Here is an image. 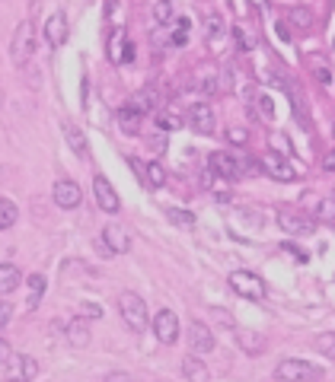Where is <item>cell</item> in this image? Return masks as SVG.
I'll return each mask as SVG.
<instances>
[{
	"label": "cell",
	"mask_w": 335,
	"mask_h": 382,
	"mask_svg": "<svg viewBox=\"0 0 335 382\" xmlns=\"http://www.w3.org/2000/svg\"><path fill=\"white\" fill-rule=\"evenodd\" d=\"M274 376H278L281 382H316V379H322V369L313 367V363H306V360L288 357V360H281V363H278Z\"/></svg>",
	"instance_id": "cell-1"
},
{
	"label": "cell",
	"mask_w": 335,
	"mask_h": 382,
	"mask_svg": "<svg viewBox=\"0 0 335 382\" xmlns=\"http://www.w3.org/2000/svg\"><path fill=\"white\" fill-rule=\"evenodd\" d=\"M118 312H122L125 325H128L131 331L147 328V319H150V315H147V306L137 293H122V296H118Z\"/></svg>",
	"instance_id": "cell-2"
},
{
	"label": "cell",
	"mask_w": 335,
	"mask_h": 382,
	"mask_svg": "<svg viewBox=\"0 0 335 382\" xmlns=\"http://www.w3.org/2000/svg\"><path fill=\"white\" fill-rule=\"evenodd\" d=\"M32 48H36V26L32 19H23L13 32V45H10V54H13L16 64H26L32 58Z\"/></svg>",
	"instance_id": "cell-3"
},
{
	"label": "cell",
	"mask_w": 335,
	"mask_h": 382,
	"mask_svg": "<svg viewBox=\"0 0 335 382\" xmlns=\"http://www.w3.org/2000/svg\"><path fill=\"white\" fill-rule=\"evenodd\" d=\"M230 287H233V293L246 296V300H265V280L259 274H252V271H233L230 274Z\"/></svg>",
	"instance_id": "cell-4"
},
{
	"label": "cell",
	"mask_w": 335,
	"mask_h": 382,
	"mask_svg": "<svg viewBox=\"0 0 335 382\" xmlns=\"http://www.w3.org/2000/svg\"><path fill=\"white\" fill-rule=\"evenodd\" d=\"M38 376V363L29 353H16L10 357V369H7V382H32Z\"/></svg>",
	"instance_id": "cell-5"
},
{
	"label": "cell",
	"mask_w": 335,
	"mask_h": 382,
	"mask_svg": "<svg viewBox=\"0 0 335 382\" xmlns=\"http://www.w3.org/2000/svg\"><path fill=\"white\" fill-rule=\"evenodd\" d=\"M93 195H96L100 210H106V214H118L122 201H118V195H115V188L109 185L106 175H96V179H93Z\"/></svg>",
	"instance_id": "cell-6"
},
{
	"label": "cell",
	"mask_w": 335,
	"mask_h": 382,
	"mask_svg": "<svg viewBox=\"0 0 335 382\" xmlns=\"http://www.w3.org/2000/svg\"><path fill=\"white\" fill-rule=\"evenodd\" d=\"M153 331L160 337V344H176V337H179V319H176V312L160 309L157 319H153Z\"/></svg>",
	"instance_id": "cell-7"
},
{
	"label": "cell",
	"mask_w": 335,
	"mask_h": 382,
	"mask_svg": "<svg viewBox=\"0 0 335 382\" xmlns=\"http://www.w3.org/2000/svg\"><path fill=\"white\" fill-rule=\"evenodd\" d=\"M109 58H112V64H131V58H134V48L122 29H115L109 38Z\"/></svg>",
	"instance_id": "cell-8"
},
{
	"label": "cell",
	"mask_w": 335,
	"mask_h": 382,
	"mask_svg": "<svg viewBox=\"0 0 335 382\" xmlns=\"http://www.w3.org/2000/svg\"><path fill=\"white\" fill-rule=\"evenodd\" d=\"M189 347L195 353H211L214 351V335L205 322H192L189 325Z\"/></svg>",
	"instance_id": "cell-9"
},
{
	"label": "cell",
	"mask_w": 335,
	"mask_h": 382,
	"mask_svg": "<svg viewBox=\"0 0 335 382\" xmlns=\"http://www.w3.org/2000/svg\"><path fill=\"white\" fill-rule=\"evenodd\" d=\"M52 195H54V204L64 207V210H74L77 204H80V198H84V195H80V185H77V182H68V179L58 182Z\"/></svg>",
	"instance_id": "cell-10"
},
{
	"label": "cell",
	"mask_w": 335,
	"mask_h": 382,
	"mask_svg": "<svg viewBox=\"0 0 335 382\" xmlns=\"http://www.w3.org/2000/svg\"><path fill=\"white\" fill-rule=\"evenodd\" d=\"M208 163H211V169L217 175H224V179H240V175H243V169H240L243 163H236V159L230 157V153H224V150L211 153V159H208Z\"/></svg>",
	"instance_id": "cell-11"
},
{
	"label": "cell",
	"mask_w": 335,
	"mask_h": 382,
	"mask_svg": "<svg viewBox=\"0 0 335 382\" xmlns=\"http://www.w3.org/2000/svg\"><path fill=\"white\" fill-rule=\"evenodd\" d=\"M102 246H106L112 255H118V252H128L131 239H128V232H125L118 223H109L106 230H102Z\"/></svg>",
	"instance_id": "cell-12"
},
{
	"label": "cell",
	"mask_w": 335,
	"mask_h": 382,
	"mask_svg": "<svg viewBox=\"0 0 335 382\" xmlns=\"http://www.w3.org/2000/svg\"><path fill=\"white\" fill-rule=\"evenodd\" d=\"M189 125L198 131V134H211L214 131V112H211V105L198 102V105H192L189 109Z\"/></svg>",
	"instance_id": "cell-13"
},
{
	"label": "cell",
	"mask_w": 335,
	"mask_h": 382,
	"mask_svg": "<svg viewBox=\"0 0 335 382\" xmlns=\"http://www.w3.org/2000/svg\"><path fill=\"white\" fill-rule=\"evenodd\" d=\"M45 38L52 42L54 48H61L68 42V16L64 13H52L45 23Z\"/></svg>",
	"instance_id": "cell-14"
},
{
	"label": "cell",
	"mask_w": 335,
	"mask_h": 382,
	"mask_svg": "<svg viewBox=\"0 0 335 382\" xmlns=\"http://www.w3.org/2000/svg\"><path fill=\"white\" fill-rule=\"evenodd\" d=\"M262 173H268L272 179H278V182H290V179H294V169H290L288 159L278 157V153H268V157L262 159Z\"/></svg>",
	"instance_id": "cell-15"
},
{
	"label": "cell",
	"mask_w": 335,
	"mask_h": 382,
	"mask_svg": "<svg viewBox=\"0 0 335 382\" xmlns=\"http://www.w3.org/2000/svg\"><path fill=\"white\" fill-rule=\"evenodd\" d=\"M278 223H281L284 232H294V236H300V232H310V230H313V220L300 217V214H290V210L278 214Z\"/></svg>",
	"instance_id": "cell-16"
},
{
	"label": "cell",
	"mask_w": 335,
	"mask_h": 382,
	"mask_svg": "<svg viewBox=\"0 0 335 382\" xmlns=\"http://www.w3.org/2000/svg\"><path fill=\"white\" fill-rule=\"evenodd\" d=\"M182 376L189 382H211V373H208V367L198 357H185L182 360Z\"/></svg>",
	"instance_id": "cell-17"
},
{
	"label": "cell",
	"mask_w": 335,
	"mask_h": 382,
	"mask_svg": "<svg viewBox=\"0 0 335 382\" xmlns=\"http://www.w3.org/2000/svg\"><path fill=\"white\" fill-rule=\"evenodd\" d=\"M20 280H23V274L16 264H0V293H13Z\"/></svg>",
	"instance_id": "cell-18"
},
{
	"label": "cell",
	"mask_w": 335,
	"mask_h": 382,
	"mask_svg": "<svg viewBox=\"0 0 335 382\" xmlns=\"http://www.w3.org/2000/svg\"><path fill=\"white\" fill-rule=\"evenodd\" d=\"M118 125H122V131H128V134H137L141 112H137L134 105H122V109H118Z\"/></svg>",
	"instance_id": "cell-19"
},
{
	"label": "cell",
	"mask_w": 335,
	"mask_h": 382,
	"mask_svg": "<svg viewBox=\"0 0 335 382\" xmlns=\"http://www.w3.org/2000/svg\"><path fill=\"white\" fill-rule=\"evenodd\" d=\"M157 102H160V99H157V93H153L150 86H147V90H141V93H137V96L131 99L128 105H134V109H137V112H141V115H147V112H153V109H157Z\"/></svg>",
	"instance_id": "cell-20"
},
{
	"label": "cell",
	"mask_w": 335,
	"mask_h": 382,
	"mask_svg": "<svg viewBox=\"0 0 335 382\" xmlns=\"http://www.w3.org/2000/svg\"><path fill=\"white\" fill-rule=\"evenodd\" d=\"M68 341L70 344H77V347H86L90 344V328H86L80 319H74V322L68 325Z\"/></svg>",
	"instance_id": "cell-21"
},
{
	"label": "cell",
	"mask_w": 335,
	"mask_h": 382,
	"mask_svg": "<svg viewBox=\"0 0 335 382\" xmlns=\"http://www.w3.org/2000/svg\"><path fill=\"white\" fill-rule=\"evenodd\" d=\"M64 137H68V147L77 153V157H86V141L74 125H64Z\"/></svg>",
	"instance_id": "cell-22"
},
{
	"label": "cell",
	"mask_w": 335,
	"mask_h": 382,
	"mask_svg": "<svg viewBox=\"0 0 335 382\" xmlns=\"http://www.w3.org/2000/svg\"><path fill=\"white\" fill-rule=\"evenodd\" d=\"M16 217H20L16 204L7 201V198H0V230H10V226L16 223Z\"/></svg>",
	"instance_id": "cell-23"
},
{
	"label": "cell",
	"mask_w": 335,
	"mask_h": 382,
	"mask_svg": "<svg viewBox=\"0 0 335 382\" xmlns=\"http://www.w3.org/2000/svg\"><path fill=\"white\" fill-rule=\"evenodd\" d=\"M169 19H173V3H169V0H157V3H153V23L166 26Z\"/></svg>",
	"instance_id": "cell-24"
},
{
	"label": "cell",
	"mask_w": 335,
	"mask_h": 382,
	"mask_svg": "<svg viewBox=\"0 0 335 382\" xmlns=\"http://www.w3.org/2000/svg\"><path fill=\"white\" fill-rule=\"evenodd\" d=\"M236 337H240L243 351H249V353H259L262 351V335H252V331H236Z\"/></svg>",
	"instance_id": "cell-25"
},
{
	"label": "cell",
	"mask_w": 335,
	"mask_h": 382,
	"mask_svg": "<svg viewBox=\"0 0 335 382\" xmlns=\"http://www.w3.org/2000/svg\"><path fill=\"white\" fill-rule=\"evenodd\" d=\"M221 32H224L221 13H208V16H205V35H208V38H217Z\"/></svg>",
	"instance_id": "cell-26"
},
{
	"label": "cell",
	"mask_w": 335,
	"mask_h": 382,
	"mask_svg": "<svg viewBox=\"0 0 335 382\" xmlns=\"http://www.w3.org/2000/svg\"><path fill=\"white\" fill-rule=\"evenodd\" d=\"M147 185H150V188H163V185H166V173H163V166H157V163L147 166Z\"/></svg>",
	"instance_id": "cell-27"
},
{
	"label": "cell",
	"mask_w": 335,
	"mask_h": 382,
	"mask_svg": "<svg viewBox=\"0 0 335 382\" xmlns=\"http://www.w3.org/2000/svg\"><path fill=\"white\" fill-rule=\"evenodd\" d=\"M316 351L326 353L329 360H335V335H332V331H326V335L316 337Z\"/></svg>",
	"instance_id": "cell-28"
},
{
	"label": "cell",
	"mask_w": 335,
	"mask_h": 382,
	"mask_svg": "<svg viewBox=\"0 0 335 382\" xmlns=\"http://www.w3.org/2000/svg\"><path fill=\"white\" fill-rule=\"evenodd\" d=\"M290 23L297 26V29H310L313 26V16H310V10H290Z\"/></svg>",
	"instance_id": "cell-29"
},
{
	"label": "cell",
	"mask_w": 335,
	"mask_h": 382,
	"mask_svg": "<svg viewBox=\"0 0 335 382\" xmlns=\"http://www.w3.org/2000/svg\"><path fill=\"white\" fill-rule=\"evenodd\" d=\"M169 220L179 226H195V214H189V210H169Z\"/></svg>",
	"instance_id": "cell-30"
},
{
	"label": "cell",
	"mask_w": 335,
	"mask_h": 382,
	"mask_svg": "<svg viewBox=\"0 0 335 382\" xmlns=\"http://www.w3.org/2000/svg\"><path fill=\"white\" fill-rule=\"evenodd\" d=\"M189 19H179V32H173V38H169V45H176V48H182L185 42H189Z\"/></svg>",
	"instance_id": "cell-31"
},
{
	"label": "cell",
	"mask_w": 335,
	"mask_h": 382,
	"mask_svg": "<svg viewBox=\"0 0 335 382\" xmlns=\"http://www.w3.org/2000/svg\"><path fill=\"white\" fill-rule=\"evenodd\" d=\"M316 217L335 220V198H326V201H320V210H316Z\"/></svg>",
	"instance_id": "cell-32"
},
{
	"label": "cell",
	"mask_w": 335,
	"mask_h": 382,
	"mask_svg": "<svg viewBox=\"0 0 335 382\" xmlns=\"http://www.w3.org/2000/svg\"><path fill=\"white\" fill-rule=\"evenodd\" d=\"M160 125L166 127V131H176V127H182V118H179V112H163Z\"/></svg>",
	"instance_id": "cell-33"
},
{
	"label": "cell",
	"mask_w": 335,
	"mask_h": 382,
	"mask_svg": "<svg viewBox=\"0 0 335 382\" xmlns=\"http://www.w3.org/2000/svg\"><path fill=\"white\" fill-rule=\"evenodd\" d=\"M227 137H230V143H233V147H243V143L249 141V134H246L243 127H230V131H227Z\"/></svg>",
	"instance_id": "cell-34"
},
{
	"label": "cell",
	"mask_w": 335,
	"mask_h": 382,
	"mask_svg": "<svg viewBox=\"0 0 335 382\" xmlns=\"http://www.w3.org/2000/svg\"><path fill=\"white\" fill-rule=\"evenodd\" d=\"M313 74H316V80H320L322 86H329V83H332V74L326 70V64H322V61H316V64H313Z\"/></svg>",
	"instance_id": "cell-35"
},
{
	"label": "cell",
	"mask_w": 335,
	"mask_h": 382,
	"mask_svg": "<svg viewBox=\"0 0 335 382\" xmlns=\"http://www.w3.org/2000/svg\"><path fill=\"white\" fill-rule=\"evenodd\" d=\"M259 112H262V118H265V121L274 118V102L268 96H259Z\"/></svg>",
	"instance_id": "cell-36"
},
{
	"label": "cell",
	"mask_w": 335,
	"mask_h": 382,
	"mask_svg": "<svg viewBox=\"0 0 335 382\" xmlns=\"http://www.w3.org/2000/svg\"><path fill=\"white\" fill-rule=\"evenodd\" d=\"M29 287L36 290V293H32V303H36L38 293H45V278H42V274H32V278H29Z\"/></svg>",
	"instance_id": "cell-37"
},
{
	"label": "cell",
	"mask_w": 335,
	"mask_h": 382,
	"mask_svg": "<svg viewBox=\"0 0 335 382\" xmlns=\"http://www.w3.org/2000/svg\"><path fill=\"white\" fill-rule=\"evenodd\" d=\"M10 319H13V306H10L7 300H0V328H3Z\"/></svg>",
	"instance_id": "cell-38"
},
{
	"label": "cell",
	"mask_w": 335,
	"mask_h": 382,
	"mask_svg": "<svg viewBox=\"0 0 335 382\" xmlns=\"http://www.w3.org/2000/svg\"><path fill=\"white\" fill-rule=\"evenodd\" d=\"M322 169H326V173H335V150L326 153V159H322Z\"/></svg>",
	"instance_id": "cell-39"
},
{
	"label": "cell",
	"mask_w": 335,
	"mask_h": 382,
	"mask_svg": "<svg viewBox=\"0 0 335 382\" xmlns=\"http://www.w3.org/2000/svg\"><path fill=\"white\" fill-rule=\"evenodd\" d=\"M102 382H131V376H125V373H109Z\"/></svg>",
	"instance_id": "cell-40"
},
{
	"label": "cell",
	"mask_w": 335,
	"mask_h": 382,
	"mask_svg": "<svg viewBox=\"0 0 335 382\" xmlns=\"http://www.w3.org/2000/svg\"><path fill=\"white\" fill-rule=\"evenodd\" d=\"M7 360H10V344L0 337V363H7Z\"/></svg>",
	"instance_id": "cell-41"
},
{
	"label": "cell",
	"mask_w": 335,
	"mask_h": 382,
	"mask_svg": "<svg viewBox=\"0 0 335 382\" xmlns=\"http://www.w3.org/2000/svg\"><path fill=\"white\" fill-rule=\"evenodd\" d=\"M80 315H100V319H102V309L100 306H84V309H80Z\"/></svg>",
	"instance_id": "cell-42"
},
{
	"label": "cell",
	"mask_w": 335,
	"mask_h": 382,
	"mask_svg": "<svg viewBox=\"0 0 335 382\" xmlns=\"http://www.w3.org/2000/svg\"><path fill=\"white\" fill-rule=\"evenodd\" d=\"M249 3H252L256 10H265V7H268V0H249Z\"/></svg>",
	"instance_id": "cell-43"
},
{
	"label": "cell",
	"mask_w": 335,
	"mask_h": 382,
	"mask_svg": "<svg viewBox=\"0 0 335 382\" xmlns=\"http://www.w3.org/2000/svg\"><path fill=\"white\" fill-rule=\"evenodd\" d=\"M332 134H335V125H332Z\"/></svg>",
	"instance_id": "cell-44"
},
{
	"label": "cell",
	"mask_w": 335,
	"mask_h": 382,
	"mask_svg": "<svg viewBox=\"0 0 335 382\" xmlns=\"http://www.w3.org/2000/svg\"><path fill=\"white\" fill-rule=\"evenodd\" d=\"M332 48H335V42H332Z\"/></svg>",
	"instance_id": "cell-45"
}]
</instances>
